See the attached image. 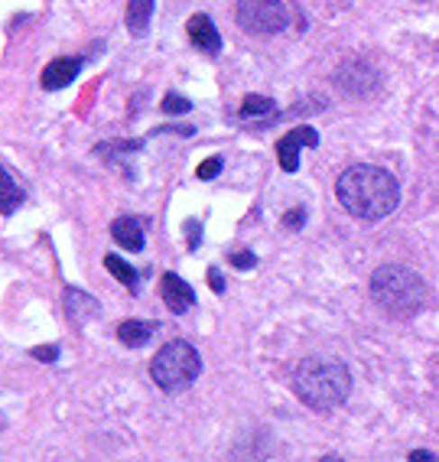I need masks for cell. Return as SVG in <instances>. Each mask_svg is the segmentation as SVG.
<instances>
[{"mask_svg": "<svg viewBox=\"0 0 439 462\" xmlns=\"http://www.w3.org/2000/svg\"><path fill=\"white\" fill-rule=\"evenodd\" d=\"M319 462H345V459H339V456H325V459H319Z\"/></svg>", "mask_w": 439, "mask_h": 462, "instance_id": "24", "label": "cell"}, {"mask_svg": "<svg viewBox=\"0 0 439 462\" xmlns=\"http://www.w3.org/2000/svg\"><path fill=\"white\" fill-rule=\"evenodd\" d=\"M218 173H222V157H208L206 163L196 170V176H199V180H215Z\"/></svg>", "mask_w": 439, "mask_h": 462, "instance_id": "18", "label": "cell"}, {"mask_svg": "<svg viewBox=\"0 0 439 462\" xmlns=\"http://www.w3.org/2000/svg\"><path fill=\"white\" fill-rule=\"evenodd\" d=\"M335 85L355 98H365L371 91H378L381 85V72L368 62V59H345L339 69H335Z\"/></svg>", "mask_w": 439, "mask_h": 462, "instance_id": "6", "label": "cell"}, {"mask_svg": "<svg viewBox=\"0 0 439 462\" xmlns=\"http://www.w3.org/2000/svg\"><path fill=\"white\" fill-rule=\"evenodd\" d=\"M163 111L166 115H186V111H192V101L183 98V95H176V91H169L163 98Z\"/></svg>", "mask_w": 439, "mask_h": 462, "instance_id": "17", "label": "cell"}, {"mask_svg": "<svg viewBox=\"0 0 439 462\" xmlns=\"http://www.w3.org/2000/svg\"><path fill=\"white\" fill-rule=\"evenodd\" d=\"M299 147H319V134L313 127H297L277 143V160H280L283 173H297L299 170Z\"/></svg>", "mask_w": 439, "mask_h": 462, "instance_id": "7", "label": "cell"}, {"mask_svg": "<svg viewBox=\"0 0 439 462\" xmlns=\"http://www.w3.org/2000/svg\"><path fill=\"white\" fill-rule=\"evenodd\" d=\"M199 372H202V358L196 352V346H189L186 338L166 342L157 356H153V362H150V378L157 381L163 391H169V394H179V391L192 388Z\"/></svg>", "mask_w": 439, "mask_h": 462, "instance_id": "4", "label": "cell"}, {"mask_svg": "<svg viewBox=\"0 0 439 462\" xmlns=\"http://www.w3.org/2000/svg\"><path fill=\"white\" fill-rule=\"evenodd\" d=\"M277 105L270 98H264V95H248L244 98V105H241V117H267L274 115Z\"/></svg>", "mask_w": 439, "mask_h": 462, "instance_id": "16", "label": "cell"}, {"mask_svg": "<svg viewBox=\"0 0 439 462\" xmlns=\"http://www.w3.org/2000/svg\"><path fill=\"white\" fill-rule=\"evenodd\" d=\"M371 297L390 316H414L426 306V283L410 267L384 264L371 273Z\"/></svg>", "mask_w": 439, "mask_h": 462, "instance_id": "3", "label": "cell"}, {"mask_svg": "<svg viewBox=\"0 0 439 462\" xmlns=\"http://www.w3.org/2000/svg\"><path fill=\"white\" fill-rule=\"evenodd\" d=\"M111 235H114L117 245L127 248V251L143 248V228L133 215H121V218H114V222H111Z\"/></svg>", "mask_w": 439, "mask_h": 462, "instance_id": "11", "label": "cell"}, {"mask_svg": "<svg viewBox=\"0 0 439 462\" xmlns=\"http://www.w3.org/2000/svg\"><path fill=\"white\" fill-rule=\"evenodd\" d=\"M150 17H153V0H127V30H131V36H147Z\"/></svg>", "mask_w": 439, "mask_h": 462, "instance_id": "13", "label": "cell"}, {"mask_svg": "<svg viewBox=\"0 0 439 462\" xmlns=\"http://www.w3.org/2000/svg\"><path fill=\"white\" fill-rule=\"evenodd\" d=\"M232 264L238 267V271H251V267L257 264V257L251 254V251H234V254H232Z\"/></svg>", "mask_w": 439, "mask_h": 462, "instance_id": "19", "label": "cell"}, {"mask_svg": "<svg viewBox=\"0 0 439 462\" xmlns=\"http://www.w3.org/2000/svg\"><path fill=\"white\" fill-rule=\"evenodd\" d=\"M208 283H212V290H215V293H222V290H224V281H222V277H218V271H215V267H212V271H208Z\"/></svg>", "mask_w": 439, "mask_h": 462, "instance_id": "23", "label": "cell"}, {"mask_svg": "<svg viewBox=\"0 0 439 462\" xmlns=\"http://www.w3.org/2000/svg\"><path fill=\"white\" fill-rule=\"evenodd\" d=\"M293 391L313 411H335L352 394V372L335 358H306L293 374Z\"/></svg>", "mask_w": 439, "mask_h": 462, "instance_id": "2", "label": "cell"}, {"mask_svg": "<svg viewBox=\"0 0 439 462\" xmlns=\"http://www.w3.org/2000/svg\"><path fill=\"white\" fill-rule=\"evenodd\" d=\"M23 199H26L23 186L0 166V215H14L23 206Z\"/></svg>", "mask_w": 439, "mask_h": 462, "instance_id": "12", "label": "cell"}, {"mask_svg": "<svg viewBox=\"0 0 439 462\" xmlns=\"http://www.w3.org/2000/svg\"><path fill=\"white\" fill-rule=\"evenodd\" d=\"M105 267H108L111 271V277H117V281L124 283V287H137V281H141V273L133 271L131 264H124V261H121V257H114V254H108L105 257Z\"/></svg>", "mask_w": 439, "mask_h": 462, "instance_id": "15", "label": "cell"}, {"mask_svg": "<svg viewBox=\"0 0 439 462\" xmlns=\"http://www.w3.org/2000/svg\"><path fill=\"white\" fill-rule=\"evenodd\" d=\"M0 433H4V413H0Z\"/></svg>", "mask_w": 439, "mask_h": 462, "instance_id": "25", "label": "cell"}, {"mask_svg": "<svg viewBox=\"0 0 439 462\" xmlns=\"http://www.w3.org/2000/svg\"><path fill=\"white\" fill-rule=\"evenodd\" d=\"M234 20H238L241 30H248L254 36H274L287 30L290 10L283 0H238Z\"/></svg>", "mask_w": 439, "mask_h": 462, "instance_id": "5", "label": "cell"}, {"mask_svg": "<svg viewBox=\"0 0 439 462\" xmlns=\"http://www.w3.org/2000/svg\"><path fill=\"white\" fill-rule=\"evenodd\" d=\"M160 293H163V303L169 306V313L176 316L189 313L192 303H196V290L183 277H176V273H166L163 281H160Z\"/></svg>", "mask_w": 439, "mask_h": 462, "instance_id": "9", "label": "cell"}, {"mask_svg": "<svg viewBox=\"0 0 439 462\" xmlns=\"http://www.w3.org/2000/svg\"><path fill=\"white\" fill-rule=\"evenodd\" d=\"M186 33H189L192 46H196V50H202L206 56H215V52H222V33H218L215 23H212L206 14H196V17H189V23H186Z\"/></svg>", "mask_w": 439, "mask_h": 462, "instance_id": "10", "label": "cell"}, {"mask_svg": "<svg viewBox=\"0 0 439 462\" xmlns=\"http://www.w3.org/2000/svg\"><path fill=\"white\" fill-rule=\"evenodd\" d=\"M335 196H339L342 208L352 212L355 218L381 222V218H388V215L398 208L400 186L388 170H381V166L355 163L339 176Z\"/></svg>", "mask_w": 439, "mask_h": 462, "instance_id": "1", "label": "cell"}, {"mask_svg": "<svg viewBox=\"0 0 439 462\" xmlns=\"http://www.w3.org/2000/svg\"><path fill=\"white\" fill-rule=\"evenodd\" d=\"M82 56H62V59H52L50 66L42 69L40 82L46 91H59L66 88V85H72L75 79H78V72H82Z\"/></svg>", "mask_w": 439, "mask_h": 462, "instance_id": "8", "label": "cell"}, {"mask_svg": "<svg viewBox=\"0 0 439 462\" xmlns=\"http://www.w3.org/2000/svg\"><path fill=\"white\" fill-rule=\"evenodd\" d=\"M33 358H40V362H56V358H59V348H56V346L33 348Z\"/></svg>", "mask_w": 439, "mask_h": 462, "instance_id": "21", "label": "cell"}, {"mask_svg": "<svg viewBox=\"0 0 439 462\" xmlns=\"http://www.w3.org/2000/svg\"><path fill=\"white\" fill-rule=\"evenodd\" d=\"M283 225H287V228H303V225H306V212H303V208H290L287 218H283Z\"/></svg>", "mask_w": 439, "mask_h": 462, "instance_id": "20", "label": "cell"}, {"mask_svg": "<svg viewBox=\"0 0 439 462\" xmlns=\"http://www.w3.org/2000/svg\"><path fill=\"white\" fill-rule=\"evenodd\" d=\"M150 336H153V326H150V322H143V319H124L121 326H117V338H121L124 346H131V348L143 346Z\"/></svg>", "mask_w": 439, "mask_h": 462, "instance_id": "14", "label": "cell"}, {"mask_svg": "<svg viewBox=\"0 0 439 462\" xmlns=\"http://www.w3.org/2000/svg\"><path fill=\"white\" fill-rule=\"evenodd\" d=\"M410 462H439V459L426 453V449H414V453H410Z\"/></svg>", "mask_w": 439, "mask_h": 462, "instance_id": "22", "label": "cell"}]
</instances>
